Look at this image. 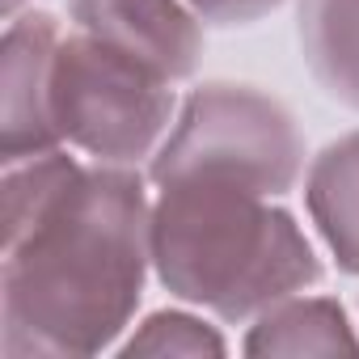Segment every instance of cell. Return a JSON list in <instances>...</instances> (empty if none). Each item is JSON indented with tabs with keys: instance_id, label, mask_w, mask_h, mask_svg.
I'll list each match as a JSON object with an SVG mask.
<instances>
[{
	"instance_id": "1",
	"label": "cell",
	"mask_w": 359,
	"mask_h": 359,
	"mask_svg": "<svg viewBox=\"0 0 359 359\" xmlns=\"http://www.w3.org/2000/svg\"><path fill=\"white\" fill-rule=\"evenodd\" d=\"M0 355H97L135 317L152 266V203L127 165L43 152L5 165Z\"/></svg>"
},
{
	"instance_id": "2",
	"label": "cell",
	"mask_w": 359,
	"mask_h": 359,
	"mask_svg": "<svg viewBox=\"0 0 359 359\" xmlns=\"http://www.w3.org/2000/svg\"><path fill=\"white\" fill-rule=\"evenodd\" d=\"M152 203V271L187 304L245 321L317 283L321 262L296 220L237 182H165Z\"/></svg>"
},
{
	"instance_id": "3",
	"label": "cell",
	"mask_w": 359,
	"mask_h": 359,
	"mask_svg": "<svg viewBox=\"0 0 359 359\" xmlns=\"http://www.w3.org/2000/svg\"><path fill=\"white\" fill-rule=\"evenodd\" d=\"M300 169L304 140L283 102L250 85H203L182 102L148 177L156 187L191 177L237 182L275 199L296 187Z\"/></svg>"
},
{
	"instance_id": "4",
	"label": "cell",
	"mask_w": 359,
	"mask_h": 359,
	"mask_svg": "<svg viewBox=\"0 0 359 359\" xmlns=\"http://www.w3.org/2000/svg\"><path fill=\"white\" fill-rule=\"evenodd\" d=\"M51 118L60 144L102 165H135L161 148L177 102L169 81L76 30L51 64Z\"/></svg>"
},
{
	"instance_id": "5",
	"label": "cell",
	"mask_w": 359,
	"mask_h": 359,
	"mask_svg": "<svg viewBox=\"0 0 359 359\" xmlns=\"http://www.w3.org/2000/svg\"><path fill=\"white\" fill-rule=\"evenodd\" d=\"M81 34L177 85L199 68L203 30L187 0H72Z\"/></svg>"
},
{
	"instance_id": "6",
	"label": "cell",
	"mask_w": 359,
	"mask_h": 359,
	"mask_svg": "<svg viewBox=\"0 0 359 359\" xmlns=\"http://www.w3.org/2000/svg\"><path fill=\"white\" fill-rule=\"evenodd\" d=\"M60 30L47 13L13 18L0 55V156L5 165L43 156L60 148L51 118V64L60 51Z\"/></svg>"
},
{
	"instance_id": "7",
	"label": "cell",
	"mask_w": 359,
	"mask_h": 359,
	"mask_svg": "<svg viewBox=\"0 0 359 359\" xmlns=\"http://www.w3.org/2000/svg\"><path fill=\"white\" fill-rule=\"evenodd\" d=\"M304 203L334 262L359 275V131L334 140L309 165Z\"/></svg>"
},
{
	"instance_id": "8",
	"label": "cell",
	"mask_w": 359,
	"mask_h": 359,
	"mask_svg": "<svg viewBox=\"0 0 359 359\" xmlns=\"http://www.w3.org/2000/svg\"><path fill=\"white\" fill-rule=\"evenodd\" d=\"M300 55L313 81L359 110V0H300Z\"/></svg>"
},
{
	"instance_id": "9",
	"label": "cell",
	"mask_w": 359,
	"mask_h": 359,
	"mask_svg": "<svg viewBox=\"0 0 359 359\" xmlns=\"http://www.w3.org/2000/svg\"><path fill=\"white\" fill-rule=\"evenodd\" d=\"M359 338L338 300L325 296H287L258 313L245 334V355H355Z\"/></svg>"
},
{
	"instance_id": "10",
	"label": "cell",
	"mask_w": 359,
	"mask_h": 359,
	"mask_svg": "<svg viewBox=\"0 0 359 359\" xmlns=\"http://www.w3.org/2000/svg\"><path fill=\"white\" fill-rule=\"evenodd\" d=\"M123 355H224V338L191 313H152L123 342Z\"/></svg>"
},
{
	"instance_id": "11",
	"label": "cell",
	"mask_w": 359,
	"mask_h": 359,
	"mask_svg": "<svg viewBox=\"0 0 359 359\" xmlns=\"http://www.w3.org/2000/svg\"><path fill=\"white\" fill-rule=\"evenodd\" d=\"M195 9L199 22H212V26H250L266 13H275L283 0H187Z\"/></svg>"
},
{
	"instance_id": "12",
	"label": "cell",
	"mask_w": 359,
	"mask_h": 359,
	"mask_svg": "<svg viewBox=\"0 0 359 359\" xmlns=\"http://www.w3.org/2000/svg\"><path fill=\"white\" fill-rule=\"evenodd\" d=\"M18 5H22V0H5V9H9V13H13V9H18Z\"/></svg>"
}]
</instances>
